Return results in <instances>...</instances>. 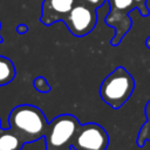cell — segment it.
Segmentation results:
<instances>
[{
	"instance_id": "cell-15",
	"label": "cell",
	"mask_w": 150,
	"mask_h": 150,
	"mask_svg": "<svg viewBox=\"0 0 150 150\" xmlns=\"http://www.w3.org/2000/svg\"><path fill=\"white\" fill-rule=\"evenodd\" d=\"M144 114L146 117V121H150V101L145 104V109H144Z\"/></svg>"
},
{
	"instance_id": "cell-18",
	"label": "cell",
	"mask_w": 150,
	"mask_h": 150,
	"mask_svg": "<svg viewBox=\"0 0 150 150\" xmlns=\"http://www.w3.org/2000/svg\"><path fill=\"white\" fill-rule=\"evenodd\" d=\"M1 129H2V128H1V120H0V131H1Z\"/></svg>"
},
{
	"instance_id": "cell-16",
	"label": "cell",
	"mask_w": 150,
	"mask_h": 150,
	"mask_svg": "<svg viewBox=\"0 0 150 150\" xmlns=\"http://www.w3.org/2000/svg\"><path fill=\"white\" fill-rule=\"evenodd\" d=\"M145 46H146V47L150 49V36H149V38L145 40Z\"/></svg>"
},
{
	"instance_id": "cell-2",
	"label": "cell",
	"mask_w": 150,
	"mask_h": 150,
	"mask_svg": "<svg viewBox=\"0 0 150 150\" xmlns=\"http://www.w3.org/2000/svg\"><path fill=\"white\" fill-rule=\"evenodd\" d=\"M135 80L123 67L115 68L101 83L100 96L104 103L114 109L121 108L131 96Z\"/></svg>"
},
{
	"instance_id": "cell-10",
	"label": "cell",
	"mask_w": 150,
	"mask_h": 150,
	"mask_svg": "<svg viewBox=\"0 0 150 150\" xmlns=\"http://www.w3.org/2000/svg\"><path fill=\"white\" fill-rule=\"evenodd\" d=\"M145 142H150V121H146L139 129L137 136V145L142 148Z\"/></svg>"
},
{
	"instance_id": "cell-8",
	"label": "cell",
	"mask_w": 150,
	"mask_h": 150,
	"mask_svg": "<svg viewBox=\"0 0 150 150\" xmlns=\"http://www.w3.org/2000/svg\"><path fill=\"white\" fill-rule=\"evenodd\" d=\"M25 142L12 129H1L0 131V150H21Z\"/></svg>"
},
{
	"instance_id": "cell-17",
	"label": "cell",
	"mask_w": 150,
	"mask_h": 150,
	"mask_svg": "<svg viewBox=\"0 0 150 150\" xmlns=\"http://www.w3.org/2000/svg\"><path fill=\"white\" fill-rule=\"evenodd\" d=\"M0 28H1V23H0ZM0 42H2V38H1V35H0Z\"/></svg>"
},
{
	"instance_id": "cell-5",
	"label": "cell",
	"mask_w": 150,
	"mask_h": 150,
	"mask_svg": "<svg viewBox=\"0 0 150 150\" xmlns=\"http://www.w3.org/2000/svg\"><path fill=\"white\" fill-rule=\"evenodd\" d=\"M109 135L97 123L80 124L71 141L75 150H107Z\"/></svg>"
},
{
	"instance_id": "cell-7",
	"label": "cell",
	"mask_w": 150,
	"mask_h": 150,
	"mask_svg": "<svg viewBox=\"0 0 150 150\" xmlns=\"http://www.w3.org/2000/svg\"><path fill=\"white\" fill-rule=\"evenodd\" d=\"M77 1L79 0H43L40 21L45 26L63 21Z\"/></svg>"
},
{
	"instance_id": "cell-6",
	"label": "cell",
	"mask_w": 150,
	"mask_h": 150,
	"mask_svg": "<svg viewBox=\"0 0 150 150\" xmlns=\"http://www.w3.org/2000/svg\"><path fill=\"white\" fill-rule=\"evenodd\" d=\"M68 30L77 38L84 36L89 34L96 26L97 22V14L96 8L77 1L76 5L73 7L70 13L63 20Z\"/></svg>"
},
{
	"instance_id": "cell-11",
	"label": "cell",
	"mask_w": 150,
	"mask_h": 150,
	"mask_svg": "<svg viewBox=\"0 0 150 150\" xmlns=\"http://www.w3.org/2000/svg\"><path fill=\"white\" fill-rule=\"evenodd\" d=\"M33 86L34 88L39 91V93H49L50 91V86L48 84L47 80L43 76H38L34 79L33 81Z\"/></svg>"
},
{
	"instance_id": "cell-3",
	"label": "cell",
	"mask_w": 150,
	"mask_h": 150,
	"mask_svg": "<svg viewBox=\"0 0 150 150\" xmlns=\"http://www.w3.org/2000/svg\"><path fill=\"white\" fill-rule=\"evenodd\" d=\"M80 124L70 114H61L53 118L45 135L46 150H71V141Z\"/></svg>"
},
{
	"instance_id": "cell-4",
	"label": "cell",
	"mask_w": 150,
	"mask_h": 150,
	"mask_svg": "<svg viewBox=\"0 0 150 150\" xmlns=\"http://www.w3.org/2000/svg\"><path fill=\"white\" fill-rule=\"evenodd\" d=\"M110 11L107 14L104 21L105 25L115 29L114 38L111 39V46H118L124 35L130 30L132 21L129 13L137 8L135 0H108Z\"/></svg>"
},
{
	"instance_id": "cell-13",
	"label": "cell",
	"mask_w": 150,
	"mask_h": 150,
	"mask_svg": "<svg viewBox=\"0 0 150 150\" xmlns=\"http://www.w3.org/2000/svg\"><path fill=\"white\" fill-rule=\"evenodd\" d=\"M79 1L84 2V4H87L94 8H98V7H102L107 0H79Z\"/></svg>"
},
{
	"instance_id": "cell-14",
	"label": "cell",
	"mask_w": 150,
	"mask_h": 150,
	"mask_svg": "<svg viewBox=\"0 0 150 150\" xmlns=\"http://www.w3.org/2000/svg\"><path fill=\"white\" fill-rule=\"evenodd\" d=\"M27 30H28V27H27L26 25H19V26L16 27V32H18L19 34H25Z\"/></svg>"
},
{
	"instance_id": "cell-9",
	"label": "cell",
	"mask_w": 150,
	"mask_h": 150,
	"mask_svg": "<svg viewBox=\"0 0 150 150\" xmlns=\"http://www.w3.org/2000/svg\"><path fill=\"white\" fill-rule=\"evenodd\" d=\"M15 75H16V70L13 62L8 57L0 55V87L12 82Z\"/></svg>"
},
{
	"instance_id": "cell-1",
	"label": "cell",
	"mask_w": 150,
	"mask_h": 150,
	"mask_svg": "<svg viewBox=\"0 0 150 150\" xmlns=\"http://www.w3.org/2000/svg\"><path fill=\"white\" fill-rule=\"evenodd\" d=\"M9 128H12L26 143H33L45 137L49 122L43 111L32 104L16 105L8 116Z\"/></svg>"
},
{
	"instance_id": "cell-12",
	"label": "cell",
	"mask_w": 150,
	"mask_h": 150,
	"mask_svg": "<svg viewBox=\"0 0 150 150\" xmlns=\"http://www.w3.org/2000/svg\"><path fill=\"white\" fill-rule=\"evenodd\" d=\"M136 4H137V8L141 13L142 16H148L150 13H149V9L146 7V0H135Z\"/></svg>"
}]
</instances>
